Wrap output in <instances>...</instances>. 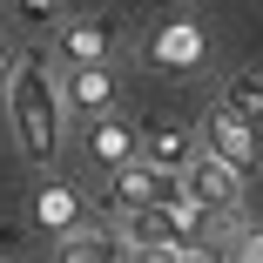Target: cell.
I'll use <instances>...</instances> for the list:
<instances>
[{"instance_id": "6da1fadb", "label": "cell", "mask_w": 263, "mask_h": 263, "mask_svg": "<svg viewBox=\"0 0 263 263\" xmlns=\"http://www.w3.org/2000/svg\"><path fill=\"white\" fill-rule=\"evenodd\" d=\"M0 95H7V122H14L21 155L34 169H54V155L68 142V108H61V81L47 74V61H14V81Z\"/></svg>"}, {"instance_id": "7a4b0ae2", "label": "cell", "mask_w": 263, "mask_h": 263, "mask_svg": "<svg viewBox=\"0 0 263 263\" xmlns=\"http://www.w3.org/2000/svg\"><path fill=\"white\" fill-rule=\"evenodd\" d=\"M196 148L216 155L230 176H256V169H263V142H256L250 128H236L223 108H202V122H196Z\"/></svg>"}, {"instance_id": "3957f363", "label": "cell", "mask_w": 263, "mask_h": 263, "mask_svg": "<svg viewBox=\"0 0 263 263\" xmlns=\"http://www.w3.org/2000/svg\"><path fill=\"white\" fill-rule=\"evenodd\" d=\"M61 108L81 115V122L122 115V81H115V68H68V81H61Z\"/></svg>"}, {"instance_id": "277c9868", "label": "cell", "mask_w": 263, "mask_h": 263, "mask_svg": "<svg viewBox=\"0 0 263 263\" xmlns=\"http://www.w3.org/2000/svg\"><path fill=\"white\" fill-rule=\"evenodd\" d=\"M182 189H189V202L202 216H236V202H243V176H230L216 155H196L182 169Z\"/></svg>"}, {"instance_id": "5b68a950", "label": "cell", "mask_w": 263, "mask_h": 263, "mask_svg": "<svg viewBox=\"0 0 263 263\" xmlns=\"http://www.w3.org/2000/svg\"><path fill=\"white\" fill-rule=\"evenodd\" d=\"M202 54H209V34H202L196 21H162V27H155V41H148V68H162V74L202 68Z\"/></svg>"}, {"instance_id": "8992f818", "label": "cell", "mask_w": 263, "mask_h": 263, "mask_svg": "<svg viewBox=\"0 0 263 263\" xmlns=\"http://www.w3.org/2000/svg\"><path fill=\"white\" fill-rule=\"evenodd\" d=\"M135 148H142V162L148 169H162V176H182L189 162H196V128H182V122H148L142 135H135Z\"/></svg>"}, {"instance_id": "52a82bcc", "label": "cell", "mask_w": 263, "mask_h": 263, "mask_svg": "<svg viewBox=\"0 0 263 263\" xmlns=\"http://www.w3.org/2000/svg\"><path fill=\"white\" fill-rule=\"evenodd\" d=\"M81 155L108 176V169H122V162H135V128L122 122V115H101V122H81Z\"/></svg>"}, {"instance_id": "ba28073f", "label": "cell", "mask_w": 263, "mask_h": 263, "mask_svg": "<svg viewBox=\"0 0 263 263\" xmlns=\"http://www.w3.org/2000/svg\"><path fill=\"white\" fill-rule=\"evenodd\" d=\"M115 54V27L108 21H68L61 27V61L68 68H108Z\"/></svg>"}, {"instance_id": "9c48e42d", "label": "cell", "mask_w": 263, "mask_h": 263, "mask_svg": "<svg viewBox=\"0 0 263 263\" xmlns=\"http://www.w3.org/2000/svg\"><path fill=\"white\" fill-rule=\"evenodd\" d=\"M216 108H223L236 128H250V135L263 142V74H230L223 95H216Z\"/></svg>"}, {"instance_id": "30bf717a", "label": "cell", "mask_w": 263, "mask_h": 263, "mask_svg": "<svg viewBox=\"0 0 263 263\" xmlns=\"http://www.w3.org/2000/svg\"><path fill=\"white\" fill-rule=\"evenodd\" d=\"M101 202L115 209V216H135V209H148V162L135 155V162L108 169V182H101Z\"/></svg>"}, {"instance_id": "8fae6325", "label": "cell", "mask_w": 263, "mask_h": 263, "mask_svg": "<svg viewBox=\"0 0 263 263\" xmlns=\"http://www.w3.org/2000/svg\"><path fill=\"white\" fill-rule=\"evenodd\" d=\"M54 263H122V250H115V236H101V230H74V236H61Z\"/></svg>"}, {"instance_id": "7c38bea8", "label": "cell", "mask_w": 263, "mask_h": 263, "mask_svg": "<svg viewBox=\"0 0 263 263\" xmlns=\"http://www.w3.org/2000/svg\"><path fill=\"white\" fill-rule=\"evenodd\" d=\"M34 216H41L47 230H61V236H74V216H81V196H74V189H61V182H47V189H41V202H34Z\"/></svg>"}, {"instance_id": "4fadbf2b", "label": "cell", "mask_w": 263, "mask_h": 263, "mask_svg": "<svg viewBox=\"0 0 263 263\" xmlns=\"http://www.w3.org/2000/svg\"><path fill=\"white\" fill-rule=\"evenodd\" d=\"M122 243H128V250L169 243V216H162V209H135V216H122Z\"/></svg>"}, {"instance_id": "5bb4252c", "label": "cell", "mask_w": 263, "mask_h": 263, "mask_svg": "<svg viewBox=\"0 0 263 263\" xmlns=\"http://www.w3.org/2000/svg\"><path fill=\"white\" fill-rule=\"evenodd\" d=\"M148 209H189V189H182V176H162V169H148Z\"/></svg>"}, {"instance_id": "9a60e30c", "label": "cell", "mask_w": 263, "mask_h": 263, "mask_svg": "<svg viewBox=\"0 0 263 263\" xmlns=\"http://www.w3.org/2000/svg\"><path fill=\"white\" fill-rule=\"evenodd\" d=\"M128 263H202V250H182V243H148V250H128Z\"/></svg>"}, {"instance_id": "2e32d148", "label": "cell", "mask_w": 263, "mask_h": 263, "mask_svg": "<svg viewBox=\"0 0 263 263\" xmlns=\"http://www.w3.org/2000/svg\"><path fill=\"white\" fill-rule=\"evenodd\" d=\"M14 14H21L27 27H54V21H61V0H14Z\"/></svg>"}, {"instance_id": "e0dca14e", "label": "cell", "mask_w": 263, "mask_h": 263, "mask_svg": "<svg viewBox=\"0 0 263 263\" xmlns=\"http://www.w3.org/2000/svg\"><path fill=\"white\" fill-rule=\"evenodd\" d=\"M230 263H263V230H236L230 236Z\"/></svg>"}, {"instance_id": "ac0fdd59", "label": "cell", "mask_w": 263, "mask_h": 263, "mask_svg": "<svg viewBox=\"0 0 263 263\" xmlns=\"http://www.w3.org/2000/svg\"><path fill=\"white\" fill-rule=\"evenodd\" d=\"M7 81H14V47L0 41V88H7Z\"/></svg>"}]
</instances>
